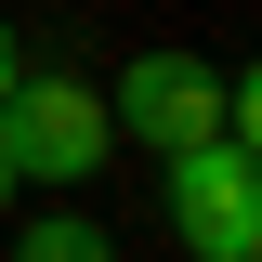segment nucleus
<instances>
[{"label": "nucleus", "mask_w": 262, "mask_h": 262, "mask_svg": "<svg viewBox=\"0 0 262 262\" xmlns=\"http://www.w3.org/2000/svg\"><path fill=\"white\" fill-rule=\"evenodd\" d=\"M105 92L92 79H13V105H0V158H13V184H53V196H92L105 170Z\"/></svg>", "instance_id": "obj_1"}, {"label": "nucleus", "mask_w": 262, "mask_h": 262, "mask_svg": "<svg viewBox=\"0 0 262 262\" xmlns=\"http://www.w3.org/2000/svg\"><path fill=\"white\" fill-rule=\"evenodd\" d=\"M170 170V236H184L196 262H262V158H236V144H184Z\"/></svg>", "instance_id": "obj_2"}, {"label": "nucleus", "mask_w": 262, "mask_h": 262, "mask_svg": "<svg viewBox=\"0 0 262 262\" xmlns=\"http://www.w3.org/2000/svg\"><path fill=\"white\" fill-rule=\"evenodd\" d=\"M105 131L158 144V158L223 144V66H196V53H131L118 79H105Z\"/></svg>", "instance_id": "obj_3"}, {"label": "nucleus", "mask_w": 262, "mask_h": 262, "mask_svg": "<svg viewBox=\"0 0 262 262\" xmlns=\"http://www.w3.org/2000/svg\"><path fill=\"white\" fill-rule=\"evenodd\" d=\"M13 262H118V236H105L92 210H39V223L13 236Z\"/></svg>", "instance_id": "obj_4"}, {"label": "nucleus", "mask_w": 262, "mask_h": 262, "mask_svg": "<svg viewBox=\"0 0 262 262\" xmlns=\"http://www.w3.org/2000/svg\"><path fill=\"white\" fill-rule=\"evenodd\" d=\"M13 79H27V53H13V27H0V105H13Z\"/></svg>", "instance_id": "obj_5"}, {"label": "nucleus", "mask_w": 262, "mask_h": 262, "mask_svg": "<svg viewBox=\"0 0 262 262\" xmlns=\"http://www.w3.org/2000/svg\"><path fill=\"white\" fill-rule=\"evenodd\" d=\"M0 210H13V158H0Z\"/></svg>", "instance_id": "obj_6"}]
</instances>
